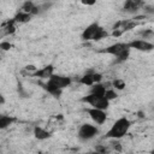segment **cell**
<instances>
[{"mask_svg":"<svg viewBox=\"0 0 154 154\" xmlns=\"http://www.w3.org/2000/svg\"><path fill=\"white\" fill-rule=\"evenodd\" d=\"M130 128H131V122L126 117H120L119 119H117L112 124V126L105 134V138H108V140H120L125 135H128Z\"/></svg>","mask_w":154,"mask_h":154,"instance_id":"6da1fadb","label":"cell"},{"mask_svg":"<svg viewBox=\"0 0 154 154\" xmlns=\"http://www.w3.org/2000/svg\"><path fill=\"white\" fill-rule=\"evenodd\" d=\"M109 34L105 28H102L99 23L94 22L89 24L83 31H82V40L83 41H100L102 38H106Z\"/></svg>","mask_w":154,"mask_h":154,"instance_id":"7a4b0ae2","label":"cell"},{"mask_svg":"<svg viewBox=\"0 0 154 154\" xmlns=\"http://www.w3.org/2000/svg\"><path fill=\"white\" fill-rule=\"evenodd\" d=\"M130 51L131 49H130L128 42H117V43H113V45L106 47L102 52L106 54H109L112 57H116L117 63H122L129 58Z\"/></svg>","mask_w":154,"mask_h":154,"instance_id":"3957f363","label":"cell"},{"mask_svg":"<svg viewBox=\"0 0 154 154\" xmlns=\"http://www.w3.org/2000/svg\"><path fill=\"white\" fill-rule=\"evenodd\" d=\"M81 100H82V102L88 103L91 108H99V109L106 111V109L108 108V106H109V101H108L105 96H102V95H96V94H91V93H89L88 95L83 96Z\"/></svg>","mask_w":154,"mask_h":154,"instance_id":"277c9868","label":"cell"},{"mask_svg":"<svg viewBox=\"0 0 154 154\" xmlns=\"http://www.w3.org/2000/svg\"><path fill=\"white\" fill-rule=\"evenodd\" d=\"M99 135V129L96 125L94 124H89V123H84L78 128L77 131V137L81 141H90L94 137H96Z\"/></svg>","mask_w":154,"mask_h":154,"instance_id":"5b68a950","label":"cell"},{"mask_svg":"<svg viewBox=\"0 0 154 154\" xmlns=\"http://www.w3.org/2000/svg\"><path fill=\"white\" fill-rule=\"evenodd\" d=\"M47 83L59 90H63L65 89L66 87H69L71 83H72V79L71 77H67V76H61V75H55L53 73L48 79H47Z\"/></svg>","mask_w":154,"mask_h":154,"instance_id":"8992f818","label":"cell"},{"mask_svg":"<svg viewBox=\"0 0 154 154\" xmlns=\"http://www.w3.org/2000/svg\"><path fill=\"white\" fill-rule=\"evenodd\" d=\"M85 112L89 114L90 119L94 122L95 125H103L107 120V112L99 108H85Z\"/></svg>","mask_w":154,"mask_h":154,"instance_id":"52a82bcc","label":"cell"},{"mask_svg":"<svg viewBox=\"0 0 154 154\" xmlns=\"http://www.w3.org/2000/svg\"><path fill=\"white\" fill-rule=\"evenodd\" d=\"M130 49H136L138 52H152L154 48V45L148 41V40H142V38H136L130 42H128Z\"/></svg>","mask_w":154,"mask_h":154,"instance_id":"ba28073f","label":"cell"},{"mask_svg":"<svg viewBox=\"0 0 154 154\" xmlns=\"http://www.w3.org/2000/svg\"><path fill=\"white\" fill-rule=\"evenodd\" d=\"M101 81H102V75L101 73H99V72H87L85 75H83L78 79V83L83 84V85H87V87H91L96 83H101Z\"/></svg>","mask_w":154,"mask_h":154,"instance_id":"9c48e42d","label":"cell"},{"mask_svg":"<svg viewBox=\"0 0 154 154\" xmlns=\"http://www.w3.org/2000/svg\"><path fill=\"white\" fill-rule=\"evenodd\" d=\"M143 6L142 1L137 0H128L124 2V11L128 13H136L141 7Z\"/></svg>","mask_w":154,"mask_h":154,"instance_id":"30bf717a","label":"cell"},{"mask_svg":"<svg viewBox=\"0 0 154 154\" xmlns=\"http://www.w3.org/2000/svg\"><path fill=\"white\" fill-rule=\"evenodd\" d=\"M53 73H54V67L52 65H47V66H45L40 70H36L34 72V76L38 77V78H42V79H48Z\"/></svg>","mask_w":154,"mask_h":154,"instance_id":"8fae6325","label":"cell"},{"mask_svg":"<svg viewBox=\"0 0 154 154\" xmlns=\"http://www.w3.org/2000/svg\"><path fill=\"white\" fill-rule=\"evenodd\" d=\"M34 136L38 141H45V140H48L52 136V132L48 131V130H46L45 128L37 125V126L34 128Z\"/></svg>","mask_w":154,"mask_h":154,"instance_id":"7c38bea8","label":"cell"},{"mask_svg":"<svg viewBox=\"0 0 154 154\" xmlns=\"http://www.w3.org/2000/svg\"><path fill=\"white\" fill-rule=\"evenodd\" d=\"M40 85H41L48 94H51V95L54 96V97H59V96L61 95V91H63V90H59V89H57V88L49 85L47 82H46V83H40Z\"/></svg>","mask_w":154,"mask_h":154,"instance_id":"4fadbf2b","label":"cell"},{"mask_svg":"<svg viewBox=\"0 0 154 154\" xmlns=\"http://www.w3.org/2000/svg\"><path fill=\"white\" fill-rule=\"evenodd\" d=\"M106 84H102V83H96L94 85L90 87V93L91 94H96V95H102L105 96V93H106Z\"/></svg>","mask_w":154,"mask_h":154,"instance_id":"5bb4252c","label":"cell"},{"mask_svg":"<svg viewBox=\"0 0 154 154\" xmlns=\"http://www.w3.org/2000/svg\"><path fill=\"white\" fill-rule=\"evenodd\" d=\"M30 18H31V16L30 14H28V13H25V12H22V11H19L16 16H14V18H13V22L14 23H19V24H23V23H26V22H29L30 20Z\"/></svg>","mask_w":154,"mask_h":154,"instance_id":"9a60e30c","label":"cell"},{"mask_svg":"<svg viewBox=\"0 0 154 154\" xmlns=\"http://www.w3.org/2000/svg\"><path fill=\"white\" fill-rule=\"evenodd\" d=\"M13 122H14V119L12 117L6 116V114H0V130L8 128Z\"/></svg>","mask_w":154,"mask_h":154,"instance_id":"2e32d148","label":"cell"},{"mask_svg":"<svg viewBox=\"0 0 154 154\" xmlns=\"http://www.w3.org/2000/svg\"><path fill=\"white\" fill-rule=\"evenodd\" d=\"M117 96H118V94H117V91L113 89V88H107L106 89V93H105V97L111 102L112 100H114V99H117Z\"/></svg>","mask_w":154,"mask_h":154,"instance_id":"e0dca14e","label":"cell"},{"mask_svg":"<svg viewBox=\"0 0 154 154\" xmlns=\"http://www.w3.org/2000/svg\"><path fill=\"white\" fill-rule=\"evenodd\" d=\"M112 88L116 90V89H118V90H122V89H124L125 88V82L123 81V79H114L113 82H112Z\"/></svg>","mask_w":154,"mask_h":154,"instance_id":"ac0fdd59","label":"cell"},{"mask_svg":"<svg viewBox=\"0 0 154 154\" xmlns=\"http://www.w3.org/2000/svg\"><path fill=\"white\" fill-rule=\"evenodd\" d=\"M140 34L142 35V40H147V38H152V37H153V31H152L150 29L143 30V31H141Z\"/></svg>","mask_w":154,"mask_h":154,"instance_id":"d6986e66","label":"cell"},{"mask_svg":"<svg viewBox=\"0 0 154 154\" xmlns=\"http://www.w3.org/2000/svg\"><path fill=\"white\" fill-rule=\"evenodd\" d=\"M0 48L4 49V51H8L11 48V43L10 42H1L0 43Z\"/></svg>","mask_w":154,"mask_h":154,"instance_id":"ffe728a7","label":"cell"},{"mask_svg":"<svg viewBox=\"0 0 154 154\" xmlns=\"http://www.w3.org/2000/svg\"><path fill=\"white\" fill-rule=\"evenodd\" d=\"M2 103H5V97H4V95L0 94V106H1Z\"/></svg>","mask_w":154,"mask_h":154,"instance_id":"44dd1931","label":"cell"}]
</instances>
